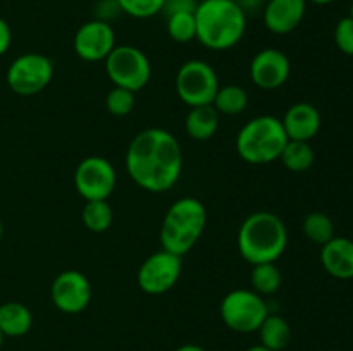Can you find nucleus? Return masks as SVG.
Listing matches in <instances>:
<instances>
[{
  "label": "nucleus",
  "mask_w": 353,
  "mask_h": 351,
  "mask_svg": "<svg viewBox=\"0 0 353 351\" xmlns=\"http://www.w3.org/2000/svg\"><path fill=\"white\" fill-rule=\"evenodd\" d=\"M126 171L131 181L145 191H169L181 178V145L169 131L147 127L134 134L128 147Z\"/></svg>",
  "instance_id": "nucleus-1"
},
{
  "label": "nucleus",
  "mask_w": 353,
  "mask_h": 351,
  "mask_svg": "<svg viewBox=\"0 0 353 351\" xmlns=\"http://www.w3.org/2000/svg\"><path fill=\"white\" fill-rule=\"evenodd\" d=\"M236 246L241 258L252 265L276 262L288 246L286 224L268 210L250 213L238 229Z\"/></svg>",
  "instance_id": "nucleus-2"
},
{
  "label": "nucleus",
  "mask_w": 353,
  "mask_h": 351,
  "mask_svg": "<svg viewBox=\"0 0 353 351\" xmlns=\"http://www.w3.org/2000/svg\"><path fill=\"white\" fill-rule=\"evenodd\" d=\"M196 40L209 50L236 47L247 31V14L233 0H202L195 10Z\"/></svg>",
  "instance_id": "nucleus-3"
},
{
  "label": "nucleus",
  "mask_w": 353,
  "mask_h": 351,
  "mask_svg": "<svg viewBox=\"0 0 353 351\" xmlns=\"http://www.w3.org/2000/svg\"><path fill=\"white\" fill-rule=\"evenodd\" d=\"M207 226V210L199 198L183 196L165 212L161 226L162 250L185 257L202 237Z\"/></svg>",
  "instance_id": "nucleus-4"
},
{
  "label": "nucleus",
  "mask_w": 353,
  "mask_h": 351,
  "mask_svg": "<svg viewBox=\"0 0 353 351\" xmlns=\"http://www.w3.org/2000/svg\"><path fill=\"white\" fill-rule=\"evenodd\" d=\"M288 143V136L283 127L281 119L274 116H257L245 123L238 131L236 147L238 155L250 165H268L279 160L283 148Z\"/></svg>",
  "instance_id": "nucleus-5"
},
{
  "label": "nucleus",
  "mask_w": 353,
  "mask_h": 351,
  "mask_svg": "<svg viewBox=\"0 0 353 351\" xmlns=\"http://www.w3.org/2000/svg\"><path fill=\"white\" fill-rule=\"evenodd\" d=\"M224 326L238 334L257 332L259 327L271 313L264 296L254 289H233L223 298L219 306Z\"/></svg>",
  "instance_id": "nucleus-6"
},
{
  "label": "nucleus",
  "mask_w": 353,
  "mask_h": 351,
  "mask_svg": "<svg viewBox=\"0 0 353 351\" xmlns=\"http://www.w3.org/2000/svg\"><path fill=\"white\" fill-rule=\"evenodd\" d=\"M176 95L185 105H210L219 89V76L205 61L192 58L179 65L174 79Z\"/></svg>",
  "instance_id": "nucleus-7"
},
{
  "label": "nucleus",
  "mask_w": 353,
  "mask_h": 351,
  "mask_svg": "<svg viewBox=\"0 0 353 351\" xmlns=\"http://www.w3.org/2000/svg\"><path fill=\"white\" fill-rule=\"evenodd\" d=\"M103 62L112 85L133 93L143 89L152 78L150 61L143 50L133 45H116Z\"/></svg>",
  "instance_id": "nucleus-8"
},
{
  "label": "nucleus",
  "mask_w": 353,
  "mask_h": 351,
  "mask_svg": "<svg viewBox=\"0 0 353 351\" xmlns=\"http://www.w3.org/2000/svg\"><path fill=\"white\" fill-rule=\"evenodd\" d=\"M54 78V64L38 52H28L10 62L7 69V85L16 95L33 96L43 92Z\"/></svg>",
  "instance_id": "nucleus-9"
},
{
  "label": "nucleus",
  "mask_w": 353,
  "mask_h": 351,
  "mask_svg": "<svg viewBox=\"0 0 353 351\" xmlns=\"http://www.w3.org/2000/svg\"><path fill=\"white\" fill-rule=\"evenodd\" d=\"M117 174L112 162L100 155L83 158L74 171V188L85 202L107 200L116 189Z\"/></svg>",
  "instance_id": "nucleus-10"
},
{
  "label": "nucleus",
  "mask_w": 353,
  "mask_h": 351,
  "mask_svg": "<svg viewBox=\"0 0 353 351\" xmlns=\"http://www.w3.org/2000/svg\"><path fill=\"white\" fill-rule=\"evenodd\" d=\"M183 272V257L159 250L143 260L137 274L138 286L152 296L164 295L178 284Z\"/></svg>",
  "instance_id": "nucleus-11"
},
{
  "label": "nucleus",
  "mask_w": 353,
  "mask_h": 351,
  "mask_svg": "<svg viewBox=\"0 0 353 351\" xmlns=\"http://www.w3.org/2000/svg\"><path fill=\"white\" fill-rule=\"evenodd\" d=\"M92 296V282L79 270H64L52 281L50 299L55 308L62 313H81L90 305Z\"/></svg>",
  "instance_id": "nucleus-12"
},
{
  "label": "nucleus",
  "mask_w": 353,
  "mask_h": 351,
  "mask_svg": "<svg viewBox=\"0 0 353 351\" xmlns=\"http://www.w3.org/2000/svg\"><path fill=\"white\" fill-rule=\"evenodd\" d=\"M72 48L86 62H102L116 48V33L109 23L92 19L76 30Z\"/></svg>",
  "instance_id": "nucleus-13"
},
{
  "label": "nucleus",
  "mask_w": 353,
  "mask_h": 351,
  "mask_svg": "<svg viewBox=\"0 0 353 351\" xmlns=\"http://www.w3.org/2000/svg\"><path fill=\"white\" fill-rule=\"evenodd\" d=\"M292 62L279 48H264L257 52L250 62V79L257 88L271 92L290 79Z\"/></svg>",
  "instance_id": "nucleus-14"
},
{
  "label": "nucleus",
  "mask_w": 353,
  "mask_h": 351,
  "mask_svg": "<svg viewBox=\"0 0 353 351\" xmlns=\"http://www.w3.org/2000/svg\"><path fill=\"white\" fill-rule=\"evenodd\" d=\"M307 0H268L262 9L264 26L274 34H288L302 24Z\"/></svg>",
  "instance_id": "nucleus-15"
},
{
  "label": "nucleus",
  "mask_w": 353,
  "mask_h": 351,
  "mask_svg": "<svg viewBox=\"0 0 353 351\" xmlns=\"http://www.w3.org/2000/svg\"><path fill=\"white\" fill-rule=\"evenodd\" d=\"M288 140L310 141L321 129V112L309 102H296L281 119Z\"/></svg>",
  "instance_id": "nucleus-16"
},
{
  "label": "nucleus",
  "mask_w": 353,
  "mask_h": 351,
  "mask_svg": "<svg viewBox=\"0 0 353 351\" xmlns=\"http://www.w3.org/2000/svg\"><path fill=\"white\" fill-rule=\"evenodd\" d=\"M321 264L334 279H353V241L348 237L334 236L321 246Z\"/></svg>",
  "instance_id": "nucleus-17"
},
{
  "label": "nucleus",
  "mask_w": 353,
  "mask_h": 351,
  "mask_svg": "<svg viewBox=\"0 0 353 351\" xmlns=\"http://www.w3.org/2000/svg\"><path fill=\"white\" fill-rule=\"evenodd\" d=\"M219 117L221 114L217 112L212 103L210 105L190 107L185 117L186 134L196 141L210 140L219 129Z\"/></svg>",
  "instance_id": "nucleus-18"
},
{
  "label": "nucleus",
  "mask_w": 353,
  "mask_h": 351,
  "mask_svg": "<svg viewBox=\"0 0 353 351\" xmlns=\"http://www.w3.org/2000/svg\"><path fill=\"white\" fill-rule=\"evenodd\" d=\"M33 327V313L24 303L7 301L0 305V332L3 337H23Z\"/></svg>",
  "instance_id": "nucleus-19"
},
{
  "label": "nucleus",
  "mask_w": 353,
  "mask_h": 351,
  "mask_svg": "<svg viewBox=\"0 0 353 351\" xmlns=\"http://www.w3.org/2000/svg\"><path fill=\"white\" fill-rule=\"evenodd\" d=\"M257 332L262 346L271 351H283L285 348H288L290 341H292V327H290L288 320L272 312L265 317Z\"/></svg>",
  "instance_id": "nucleus-20"
},
{
  "label": "nucleus",
  "mask_w": 353,
  "mask_h": 351,
  "mask_svg": "<svg viewBox=\"0 0 353 351\" xmlns=\"http://www.w3.org/2000/svg\"><path fill=\"white\" fill-rule=\"evenodd\" d=\"M250 284L252 289L261 296H271L278 292L283 284V275L276 262L252 265Z\"/></svg>",
  "instance_id": "nucleus-21"
},
{
  "label": "nucleus",
  "mask_w": 353,
  "mask_h": 351,
  "mask_svg": "<svg viewBox=\"0 0 353 351\" xmlns=\"http://www.w3.org/2000/svg\"><path fill=\"white\" fill-rule=\"evenodd\" d=\"M212 105L216 107L217 112L224 114V116H238V114L245 112L248 105L247 89L241 88L240 85L219 86Z\"/></svg>",
  "instance_id": "nucleus-22"
},
{
  "label": "nucleus",
  "mask_w": 353,
  "mask_h": 351,
  "mask_svg": "<svg viewBox=\"0 0 353 351\" xmlns=\"http://www.w3.org/2000/svg\"><path fill=\"white\" fill-rule=\"evenodd\" d=\"M279 160L283 162V165H285L288 171L305 172L314 165L316 153H314L309 141L288 140L286 147L283 148Z\"/></svg>",
  "instance_id": "nucleus-23"
},
{
  "label": "nucleus",
  "mask_w": 353,
  "mask_h": 351,
  "mask_svg": "<svg viewBox=\"0 0 353 351\" xmlns=\"http://www.w3.org/2000/svg\"><path fill=\"white\" fill-rule=\"evenodd\" d=\"M81 220L86 229L92 233H105L112 226L114 212L107 200H93V202H86L83 206Z\"/></svg>",
  "instance_id": "nucleus-24"
},
{
  "label": "nucleus",
  "mask_w": 353,
  "mask_h": 351,
  "mask_svg": "<svg viewBox=\"0 0 353 351\" xmlns=\"http://www.w3.org/2000/svg\"><path fill=\"white\" fill-rule=\"evenodd\" d=\"M303 234L309 241L316 244H326L327 241L334 237V224L331 217L324 212H310L303 219L302 224Z\"/></svg>",
  "instance_id": "nucleus-25"
},
{
  "label": "nucleus",
  "mask_w": 353,
  "mask_h": 351,
  "mask_svg": "<svg viewBox=\"0 0 353 351\" xmlns=\"http://www.w3.org/2000/svg\"><path fill=\"white\" fill-rule=\"evenodd\" d=\"M168 34L176 43H190L196 40L195 12H179L168 17Z\"/></svg>",
  "instance_id": "nucleus-26"
},
{
  "label": "nucleus",
  "mask_w": 353,
  "mask_h": 351,
  "mask_svg": "<svg viewBox=\"0 0 353 351\" xmlns=\"http://www.w3.org/2000/svg\"><path fill=\"white\" fill-rule=\"evenodd\" d=\"M134 103H137L134 93L126 88H119V86H114L105 96L107 110L116 117H124L133 112Z\"/></svg>",
  "instance_id": "nucleus-27"
},
{
  "label": "nucleus",
  "mask_w": 353,
  "mask_h": 351,
  "mask_svg": "<svg viewBox=\"0 0 353 351\" xmlns=\"http://www.w3.org/2000/svg\"><path fill=\"white\" fill-rule=\"evenodd\" d=\"M165 0H117L121 12L137 19H148L162 12Z\"/></svg>",
  "instance_id": "nucleus-28"
},
{
  "label": "nucleus",
  "mask_w": 353,
  "mask_h": 351,
  "mask_svg": "<svg viewBox=\"0 0 353 351\" xmlns=\"http://www.w3.org/2000/svg\"><path fill=\"white\" fill-rule=\"evenodd\" d=\"M334 43L338 50L353 57V17H341L334 28Z\"/></svg>",
  "instance_id": "nucleus-29"
},
{
  "label": "nucleus",
  "mask_w": 353,
  "mask_h": 351,
  "mask_svg": "<svg viewBox=\"0 0 353 351\" xmlns=\"http://www.w3.org/2000/svg\"><path fill=\"white\" fill-rule=\"evenodd\" d=\"M119 14L121 7L117 0H97L93 6V19L103 21V23L110 24V21L116 19Z\"/></svg>",
  "instance_id": "nucleus-30"
},
{
  "label": "nucleus",
  "mask_w": 353,
  "mask_h": 351,
  "mask_svg": "<svg viewBox=\"0 0 353 351\" xmlns=\"http://www.w3.org/2000/svg\"><path fill=\"white\" fill-rule=\"evenodd\" d=\"M199 3V0H165L162 12L165 14V17L179 12H195Z\"/></svg>",
  "instance_id": "nucleus-31"
},
{
  "label": "nucleus",
  "mask_w": 353,
  "mask_h": 351,
  "mask_svg": "<svg viewBox=\"0 0 353 351\" xmlns=\"http://www.w3.org/2000/svg\"><path fill=\"white\" fill-rule=\"evenodd\" d=\"M12 43V30L3 17H0V57L7 54Z\"/></svg>",
  "instance_id": "nucleus-32"
},
{
  "label": "nucleus",
  "mask_w": 353,
  "mask_h": 351,
  "mask_svg": "<svg viewBox=\"0 0 353 351\" xmlns=\"http://www.w3.org/2000/svg\"><path fill=\"white\" fill-rule=\"evenodd\" d=\"M233 2L248 16V14H255L264 9L268 0H233Z\"/></svg>",
  "instance_id": "nucleus-33"
},
{
  "label": "nucleus",
  "mask_w": 353,
  "mask_h": 351,
  "mask_svg": "<svg viewBox=\"0 0 353 351\" xmlns=\"http://www.w3.org/2000/svg\"><path fill=\"white\" fill-rule=\"evenodd\" d=\"M176 351H207V350H203V348L199 346V344H183V346L176 348Z\"/></svg>",
  "instance_id": "nucleus-34"
},
{
  "label": "nucleus",
  "mask_w": 353,
  "mask_h": 351,
  "mask_svg": "<svg viewBox=\"0 0 353 351\" xmlns=\"http://www.w3.org/2000/svg\"><path fill=\"white\" fill-rule=\"evenodd\" d=\"M316 3V6H330V3L336 2V0H307V3Z\"/></svg>",
  "instance_id": "nucleus-35"
},
{
  "label": "nucleus",
  "mask_w": 353,
  "mask_h": 351,
  "mask_svg": "<svg viewBox=\"0 0 353 351\" xmlns=\"http://www.w3.org/2000/svg\"><path fill=\"white\" fill-rule=\"evenodd\" d=\"M245 351H271V350H268V348L262 346V344H254V346L247 348V350H245Z\"/></svg>",
  "instance_id": "nucleus-36"
},
{
  "label": "nucleus",
  "mask_w": 353,
  "mask_h": 351,
  "mask_svg": "<svg viewBox=\"0 0 353 351\" xmlns=\"http://www.w3.org/2000/svg\"><path fill=\"white\" fill-rule=\"evenodd\" d=\"M2 236H3V224L2 220H0V241H2Z\"/></svg>",
  "instance_id": "nucleus-37"
},
{
  "label": "nucleus",
  "mask_w": 353,
  "mask_h": 351,
  "mask_svg": "<svg viewBox=\"0 0 353 351\" xmlns=\"http://www.w3.org/2000/svg\"><path fill=\"white\" fill-rule=\"evenodd\" d=\"M2 343H3V334L0 332V348H2Z\"/></svg>",
  "instance_id": "nucleus-38"
},
{
  "label": "nucleus",
  "mask_w": 353,
  "mask_h": 351,
  "mask_svg": "<svg viewBox=\"0 0 353 351\" xmlns=\"http://www.w3.org/2000/svg\"><path fill=\"white\" fill-rule=\"evenodd\" d=\"M350 16L353 17V2H352V12H350Z\"/></svg>",
  "instance_id": "nucleus-39"
}]
</instances>
